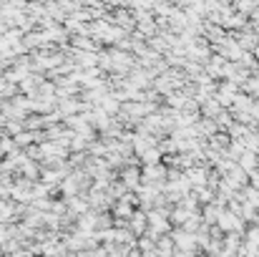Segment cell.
Here are the masks:
<instances>
[{"label": "cell", "instance_id": "1", "mask_svg": "<svg viewBox=\"0 0 259 257\" xmlns=\"http://www.w3.org/2000/svg\"><path fill=\"white\" fill-rule=\"evenodd\" d=\"M144 176H146L149 181H156V179L166 176V171H164V167H146V171H144Z\"/></svg>", "mask_w": 259, "mask_h": 257}]
</instances>
